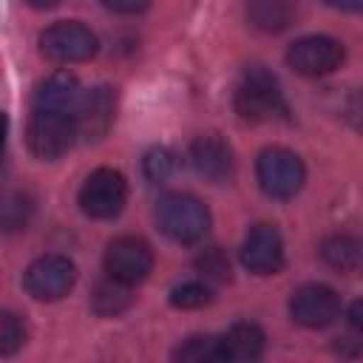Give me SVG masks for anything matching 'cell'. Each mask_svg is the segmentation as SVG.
<instances>
[{"label": "cell", "mask_w": 363, "mask_h": 363, "mask_svg": "<svg viewBox=\"0 0 363 363\" xmlns=\"http://www.w3.org/2000/svg\"><path fill=\"white\" fill-rule=\"evenodd\" d=\"M264 332L258 323H233L221 337H218V349H221V360L227 363H247V360H258L264 354Z\"/></svg>", "instance_id": "obj_15"}, {"label": "cell", "mask_w": 363, "mask_h": 363, "mask_svg": "<svg viewBox=\"0 0 363 363\" xmlns=\"http://www.w3.org/2000/svg\"><path fill=\"white\" fill-rule=\"evenodd\" d=\"M28 216H31V199L26 193H11L6 199V204H3V224H6V230L26 227Z\"/></svg>", "instance_id": "obj_24"}, {"label": "cell", "mask_w": 363, "mask_h": 363, "mask_svg": "<svg viewBox=\"0 0 363 363\" xmlns=\"http://www.w3.org/2000/svg\"><path fill=\"white\" fill-rule=\"evenodd\" d=\"M77 284V267L65 255H40L37 261L28 264L23 275V286L31 298L37 301H60L71 292Z\"/></svg>", "instance_id": "obj_7"}, {"label": "cell", "mask_w": 363, "mask_h": 363, "mask_svg": "<svg viewBox=\"0 0 363 363\" xmlns=\"http://www.w3.org/2000/svg\"><path fill=\"white\" fill-rule=\"evenodd\" d=\"M250 23L261 31H281L295 20V0H250Z\"/></svg>", "instance_id": "obj_16"}, {"label": "cell", "mask_w": 363, "mask_h": 363, "mask_svg": "<svg viewBox=\"0 0 363 363\" xmlns=\"http://www.w3.org/2000/svg\"><path fill=\"white\" fill-rule=\"evenodd\" d=\"M125 201H128V184L125 176L113 167L94 170L79 187V207L91 218H113L122 213Z\"/></svg>", "instance_id": "obj_6"}, {"label": "cell", "mask_w": 363, "mask_h": 363, "mask_svg": "<svg viewBox=\"0 0 363 363\" xmlns=\"http://www.w3.org/2000/svg\"><path fill=\"white\" fill-rule=\"evenodd\" d=\"M28 6H34V9H54V6H60L62 0H26Z\"/></svg>", "instance_id": "obj_29"}, {"label": "cell", "mask_w": 363, "mask_h": 363, "mask_svg": "<svg viewBox=\"0 0 363 363\" xmlns=\"http://www.w3.org/2000/svg\"><path fill=\"white\" fill-rule=\"evenodd\" d=\"M159 230L176 244H196L210 230V210L190 193H167L156 204Z\"/></svg>", "instance_id": "obj_1"}, {"label": "cell", "mask_w": 363, "mask_h": 363, "mask_svg": "<svg viewBox=\"0 0 363 363\" xmlns=\"http://www.w3.org/2000/svg\"><path fill=\"white\" fill-rule=\"evenodd\" d=\"M343 57H346L343 45L335 37H326V34L301 37L286 51L289 68H295L301 77H326V74L340 68Z\"/></svg>", "instance_id": "obj_8"}, {"label": "cell", "mask_w": 363, "mask_h": 363, "mask_svg": "<svg viewBox=\"0 0 363 363\" xmlns=\"http://www.w3.org/2000/svg\"><path fill=\"white\" fill-rule=\"evenodd\" d=\"M96 48H99L96 34L77 20H60L40 34V51L45 60L54 62H82L91 60Z\"/></svg>", "instance_id": "obj_5"}, {"label": "cell", "mask_w": 363, "mask_h": 363, "mask_svg": "<svg viewBox=\"0 0 363 363\" xmlns=\"http://www.w3.org/2000/svg\"><path fill=\"white\" fill-rule=\"evenodd\" d=\"M241 264L255 275H275L284 267V238L272 224H255L241 244Z\"/></svg>", "instance_id": "obj_11"}, {"label": "cell", "mask_w": 363, "mask_h": 363, "mask_svg": "<svg viewBox=\"0 0 363 363\" xmlns=\"http://www.w3.org/2000/svg\"><path fill=\"white\" fill-rule=\"evenodd\" d=\"M320 255L335 269H352L360 261V244L352 235H332L323 241Z\"/></svg>", "instance_id": "obj_18"}, {"label": "cell", "mask_w": 363, "mask_h": 363, "mask_svg": "<svg viewBox=\"0 0 363 363\" xmlns=\"http://www.w3.org/2000/svg\"><path fill=\"white\" fill-rule=\"evenodd\" d=\"M210 301H213L210 286H204L199 281H187V284H182V286H176L170 292V303L176 309H199V306H204Z\"/></svg>", "instance_id": "obj_20"}, {"label": "cell", "mask_w": 363, "mask_h": 363, "mask_svg": "<svg viewBox=\"0 0 363 363\" xmlns=\"http://www.w3.org/2000/svg\"><path fill=\"white\" fill-rule=\"evenodd\" d=\"M82 96H85V88L79 85V79L74 74H51L45 82L37 85L34 91V108H45V111H62V113H71L77 116L79 105H82Z\"/></svg>", "instance_id": "obj_13"}, {"label": "cell", "mask_w": 363, "mask_h": 363, "mask_svg": "<svg viewBox=\"0 0 363 363\" xmlns=\"http://www.w3.org/2000/svg\"><path fill=\"white\" fill-rule=\"evenodd\" d=\"M142 167H145V176H147L150 182H164V179L173 173L176 159H173V153H170L167 147H150V150L145 153Z\"/></svg>", "instance_id": "obj_23"}, {"label": "cell", "mask_w": 363, "mask_h": 363, "mask_svg": "<svg viewBox=\"0 0 363 363\" xmlns=\"http://www.w3.org/2000/svg\"><path fill=\"white\" fill-rule=\"evenodd\" d=\"M255 176L269 199H292L306 182V167L298 153L286 147H267L258 153Z\"/></svg>", "instance_id": "obj_4"}, {"label": "cell", "mask_w": 363, "mask_h": 363, "mask_svg": "<svg viewBox=\"0 0 363 363\" xmlns=\"http://www.w3.org/2000/svg\"><path fill=\"white\" fill-rule=\"evenodd\" d=\"M153 269V250L136 235H119L105 250V272L128 286L142 284Z\"/></svg>", "instance_id": "obj_9"}, {"label": "cell", "mask_w": 363, "mask_h": 363, "mask_svg": "<svg viewBox=\"0 0 363 363\" xmlns=\"http://www.w3.org/2000/svg\"><path fill=\"white\" fill-rule=\"evenodd\" d=\"M173 357L176 360H184V363H216V360H221L218 337H213V335L187 337L184 343H179V349L173 352Z\"/></svg>", "instance_id": "obj_19"}, {"label": "cell", "mask_w": 363, "mask_h": 363, "mask_svg": "<svg viewBox=\"0 0 363 363\" xmlns=\"http://www.w3.org/2000/svg\"><path fill=\"white\" fill-rule=\"evenodd\" d=\"M289 315L306 329H323L340 318V298L326 284H303L289 298Z\"/></svg>", "instance_id": "obj_10"}, {"label": "cell", "mask_w": 363, "mask_h": 363, "mask_svg": "<svg viewBox=\"0 0 363 363\" xmlns=\"http://www.w3.org/2000/svg\"><path fill=\"white\" fill-rule=\"evenodd\" d=\"M235 113L244 122H269L286 113V99L278 79L267 68H250L233 96Z\"/></svg>", "instance_id": "obj_2"}, {"label": "cell", "mask_w": 363, "mask_h": 363, "mask_svg": "<svg viewBox=\"0 0 363 363\" xmlns=\"http://www.w3.org/2000/svg\"><path fill=\"white\" fill-rule=\"evenodd\" d=\"M337 11H363V0H323Z\"/></svg>", "instance_id": "obj_28"}, {"label": "cell", "mask_w": 363, "mask_h": 363, "mask_svg": "<svg viewBox=\"0 0 363 363\" xmlns=\"http://www.w3.org/2000/svg\"><path fill=\"white\" fill-rule=\"evenodd\" d=\"M77 136H79L77 116L62 113V111L34 108V113H31V119L26 125L28 147L40 159H60L74 145Z\"/></svg>", "instance_id": "obj_3"}, {"label": "cell", "mask_w": 363, "mask_h": 363, "mask_svg": "<svg viewBox=\"0 0 363 363\" xmlns=\"http://www.w3.org/2000/svg\"><path fill=\"white\" fill-rule=\"evenodd\" d=\"M102 6L119 14H139L150 6V0H102Z\"/></svg>", "instance_id": "obj_26"}, {"label": "cell", "mask_w": 363, "mask_h": 363, "mask_svg": "<svg viewBox=\"0 0 363 363\" xmlns=\"http://www.w3.org/2000/svg\"><path fill=\"white\" fill-rule=\"evenodd\" d=\"M346 119H349V125L357 133H363V88H357L349 96V102H346Z\"/></svg>", "instance_id": "obj_25"}, {"label": "cell", "mask_w": 363, "mask_h": 363, "mask_svg": "<svg viewBox=\"0 0 363 363\" xmlns=\"http://www.w3.org/2000/svg\"><path fill=\"white\" fill-rule=\"evenodd\" d=\"M349 320H352V326L363 335V298H357V301L352 303V309H349Z\"/></svg>", "instance_id": "obj_27"}, {"label": "cell", "mask_w": 363, "mask_h": 363, "mask_svg": "<svg viewBox=\"0 0 363 363\" xmlns=\"http://www.w3.org/2000/svg\"><path fill=\"white\" fill-rule=\"evenodd\" d=\"M187 162L201 179L216 182V184L227 182L233 176V150L218 133H204V136L193 139V145L187 150Z\"/></svg>", "instance_id": "obj_12"}, {"label": "cell", "mask_w": 363, "mask_h": 363, "mask_svg": "<svg viewBox=\"0 0 363 363\" xmlns=\"http://www.w3.org/2000/svg\"><path fill=\"white\" fill-rule=\"evenodd\" d=\"M130 301H133L130 298V286L108 275V281L99 284L96 292H94V312L102 315V318H111V315L125 312L130 306Z\"/></svg>", "instance_id": "obj_17"}, {"label": "cell", "mask_w": 363, "mask_h": 363, "mask_svg": "<svg viewBox=\"0 0 363 363\" xmlns=\"http://www.w3.org/2000/svg\"><path fill=\"white\" fill-rule=\"evenodd\" d=\"M113 108H116V99H113V91L111 88H91L85 91L82 96V105L77 111V128H79V136L85 139H99L105 136V130L111 128L113 122Z\"/></svg>", "instance_id": "obj_14"}, {"label": "cell", "mask_w": 363, "mask_h": 363, "mask_svg": "<svg viewBox=\"0 0 363 363\" xmlns=\"http://www.w3.org/2000/svg\"><path fill=\"white\" fill-rule=\"evenodd\" d=\"M26 340V326L14 312L0 315V354H14Z\"/></svg>", "instance_id": "obj_21"}, {"label": "cell", "mask_w": 363, "mask_h": 363, "mask_svg": "<svg viewBox=\"0 0 363 363\" xmlns=\"http://www.w3.org/2000/svg\"><path fill=\"white\" fill-rule=\"evenodd\" d=\"M196 267L204 278L210 281H230V258L218 250V247H210L204 250L199 258H196Z\"/></svg>", "instance_id": "obj_22"}]
</instances>
